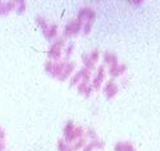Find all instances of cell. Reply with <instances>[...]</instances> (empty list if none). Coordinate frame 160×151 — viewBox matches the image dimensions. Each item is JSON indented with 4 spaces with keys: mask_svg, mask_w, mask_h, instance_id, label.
<instances>
[{
    "mask_svg": "<svg viewBox=\"0 0 160 151\" xmlns=\"http://www.w3.org/2000/svg\"><path fill=\"white\" fill-rule=\"evenodd\" d=\"M90 28H91V22L88 21V22L86 23V28H85V33H86V35L88 33V31H90Z\"/></svg>",
    "mask_w": 160,
    "mask_h": 151,
    "instance_id": "cell-4",
    "label": "cell"
},
{
    "mask_svg": "<svg viewBox=\"0 0 160 151\" xmlns=\"http://www.w3.org/2000/svg\"><path fill=\"white\" fill-rule=\"evenodd\" d=\"M98 57H99V51H98V50H95L94 53H92V59L96 60V59H98Z\"/></svg>",
    "mask_w": 160,
    "mask_h": 151,
    "instance_id": "cell-5",
    "label": "cell"
},
{
    "mask_svg": "<svg viewBox=\"0 0 160 151\" xmlns=\"http://www.w3.org/2000/svg\"><path fill=\"white\" fill-rule=\"evenodd\" d=\"M115 151H135V147L128 142H119L115 146Z\"/></svg>",
    "mask_w": 160,
    "mask_h": 151,
    "instance_id": "cell-1",
    "label": "cell"
},
{
    "mask_svg": "<svg viewBox=\"0 0 160 151\" xmlns=\"http://www.w3.org/2000/svg\"><path fill=\"white\" fill-rule=\"evenodd\" d=\"M105 92H106V95H108V98H113V96L118 92V88H117V86L113 83V82H109V83L106 85Z\"/></svg>",
    "mask_w": 160,
    "mask_h": 151,
    "instance_id": "cell-2",
    "label": "cell"
},
{
    "mask_svg": "<svg viewBox=\"0 0 160 151\" xmlns=\"http://www.w3.org/2000/svg\"><path fill=\"white\" fill-rule=\"evenodd\" d=\"M102 78H104V68H100L99 73H98V77H96L95 81H94V86H95L96 88L100 86V82L102 81Z\"/></svg>",
    "mask_w": 160,
    "mask_h": 151,
    "instance_id": "cell-3",
    "label": "cell"
}]
</instances>
